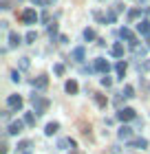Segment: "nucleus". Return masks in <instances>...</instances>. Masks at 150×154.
I'll return each mask as SVG.
<instances>
[{
  "label": "nucleus",
  "mask_w": 150,
  "mask_h": 154,
  "mask_svg": "<svg viewBox=\"0 0 150 154\" xmlns=\"http://www.w3.org/2000/svg\"><path fill=\"white\" fill-rule=\"evenodd\" d=\"M20 40H22V38H20L16 31H11V33H9V46H18V44H20Z\"/></svg>",
  "instance_id": "nucleus-17"
},
{
  "label": "nucleus",
  "mask_w": 150,
  "mask_h": 154,
  "mask_svg": "<svg viewBox=\"0 0 150 154\" xmlns=\"http://www.w3.org/2000/svg\"><path fill=\"white\" fill-rule=\"evenodd\" d=\"M119 35L124 38V40H128V44H130V42H135V38H132V31H130V29H126V26L119 31Z\"/></svg>",
  "instance_id": "nucleus-16"
},
{
  "label": "nucleus",
  "mask_w": 150,
  "mask_h": 154,
  "mask_svg": "<svg viewBox=\"0 0 150 154\" xmlns=\"http://www.w3.org/2000/svg\"><path fill=\"white\" fill-rule=\"evenodd\" d=\"M95 71H99V73H104V75H106V73L110 71V64H108V62H106L104 57H97V60H95Z\"/></svg>",
  "instance_id": "nucleus-6"
},
{
  "label": "nucleus",
  "mask_w": 150,
  "mask_h": 154,
  "mask_svg": "<svg viewBox=\"0 0 150 154\" xmlns=\"http://www.w3.org/2000/svg\"><path fill=\"white\" fill-rule=\"evenodd\" d=\"M137 31L141 33V35H150V22H148V20L139 22V24H137Z\"/></svg>",
  "instance_id": "nucleus-13"
},
{
  "label": "nucleus",
  "mask_w": 150,
  "mask_h": 154,
  "mask_svg": "<svg viewBox=\"0 0 150 154\" xmlns=\"http://www.w3.org/2000/svg\"><path fill=\"white\" fill-rule=\"evenodd\" d=\"M24 154H29V152H24Z\"/></svg>",
  "instance_id": "nucleus-33"
},
{
  "label": "nucleus",
  "mask_w": 150,
  "mask_h": 154,
  "mask_svg": "<svg viewBox=\"0 0 150 154\" xmlns=\"http://www.w3.org/2000/svg\"><path fill=\"white\" fill-rule=\"evenodd\" d=\"M7 150H9V145L2 143V148H0V154H7Z\"/></svg>",
  "instance_id": "nucleus-31"
},
{
  "label": "nucleus",
  "mask_w": 150,
  "mask_h": 154,
  "mask_svg": "<svg viewBox=\"0 0 150 154\" xmlns=\"http://www.w3.org/2000/svg\"><path fill=\"white\" fill-rule=\"evenodd\" d=\"M31 103H33V108H35V115H44L46 108H49V101L42 95H35V93L31 95Z\"/></svg>",
  "instance_id": "nucleus-1"
},
{
  "label": "nucleus",
  "mask_w": 150,
  "mask_h": 154,
  "mask_svg": "<svg viewBox=\"0 0 150 154\" xmlns=\"http://www.w3.org/2000/svg\"><path fill=\"white\" fill-rule=\"evenodd\" d=\"M24 121H13V123H9V130H7V134H11V137H16V134H20V132L24 130Z\"/></svg>",
  "instance_id": "nucleus-3"
},
{
  "label": "nucleus",
  "mask_w": 150,
  "mask_h": 154,
  "mask_svg": "<svg viewBox=\"0 0 150 154\" xmlns=\"http://www.w3.org/2000/svg\"><path fill=\"white\" fill-rule=\"evenodd\" d=\"M139 13H141L139 9H132L130 13H128V18H130V20H135V18H139Z\"/></svg>",
  "instance_id": "nucleus-27"
},
{
  "label": "nucleus",
  "mask_w": 150,
  "mask_h": 154,
  "mask_svg": "<svg viewBox=\"0 0 150 154\" xmlns=\"http://www.w3.org/2000/svg\"><path fill=\"white\" fill-rule=\"evenodd\" d=\"M58 130H60V123H58V121H51V123H46V128H44V134H46V137H53Z\"/></svg>",
  "instance_id": "nucleus-10"
},
{
  "label": "nucleus",
  "mask_w": 150,
  "mask_h": 154,
  "mask_svg": "<svg viewBox=\"0 0 150 154\" xmlns=\"http://www.w3.org/2000/svg\"><path fill=\"white\" fill-rule=\"evenodd\" d=\"M53 73L58 75V77H62V75H64V66H62V64H55V66H53Z\"/></svg>",
  "instance_id": "nucleus-23"
},
{
  "label": "nucleus",
  "mask_w": 150,
  "mask_h": 154,
  "mask_svg": "<svg viewBox=\"0 0 150 154\" xmlns=\"http://www.w3.org/2000/svg\"><path fill=\"white\" fill-rule=\"evenodd\" d=\"M110 84H113V79H110L108 75H104V77H102V86H106V88H108Z\"/></svg>",
  "instance_id": "nucleus-25"
},
{
  "label": "nucleus",
  "mask_w": 150,
  "mask_h": 154,
  "mask_svg": "<svg viewBox=\"0 0 150 154\" xmlns=\"http://www.w3.org/2000/svg\"><path fill=\"white\" fill-rule=\"evenodd\" d=\"M29 64H31L29 57H22V60H20V68H29Z\"/></svg>",
  "instance_id": "nucleus-26"
},
{
  "label": "nucleus",
  "mask_w": 150,
  "mask_h": 154,
  "mask_svg": "<svg viewBox=\"0 0 150 154\" xmlns=\"http://www.w3.org/2000/svg\"><path fill=\"white\" fill-rule=\"evenodd\" d=\"M117 119H119V121H132V119H135V110L132 108H121L117 112Z\"/></svg>",
  "instance_id": "nucleus-4"
},
{
  "label": "nucleus",
  "mask_w": 150,
  "mask_h": 154,
  "mask_svg": "<svg viewBox=\"0 0 150 154\" xmlns=\"http://www.w3.org/2000/svg\"><path fill=\"white\" fill-rule=\"evenodd\" d=\"M115 71H117V79H124V73H126V62H117L115 64Z\"/></svg>",
  "instance_id": "nucleus-14"
},
{
  "label": "nucleus",
  "mask_w": 150,
  "mask_h": 154,
  "mask_svg": "<svg viewBox=\"0 0 150 154\" xmlns=\"http://www.w3.org/2000/svg\"><path fill=\"white\" fill-rule=\"evenodd\" d=\"M33 86H35V88H38V90H44V88L49 86V79H46V77H44V75H40V77H38V79H33Z\"/></svg>",
  "instance_id": "nucleus-11"
},
{
  "label": "nucleus",
  "mask_w": 150,
  "mask_h": 154,
  "mask_svg": "<svg viewBox=\"0 0 150 154\" xmlns=\"http://www.w3.org/2000/svg\"><path fill=\"white\" fill-rule=\"evenodd\" d=\"M24 40H27V44H33V42L38 40V35H35V31H29V33H27V38H24Z\"/></svg>",
  "instance_id": "nucleus-22"
},
{
  "label": "nucleus",
  "mask_w": 150,
  "mask_h": 154,
  "mask_svg": "<svg viewBox=\"0 0 150 154\" xmlns=\"http://www.w3.org/2000/svg\"><path fill=\"white\" fill-rule=\"evenodd\" d=\"M110 53L115 55V57H121V55H124V44H121V42H117V44L110 48Z\"/></svg>",
  "instance_id": "nucleus-15"
},
{
  "label": "nucleus",
  "mask_w": 150,
  "mask_h": 154,
  "mask_svg": "<svg viewBox=\"0 0 150 154\" xmlns=\"http://www.w3.org/2000/svg\"><path fill=\"white\" fill-rule=\"evenodd\" d=\"M128 148H135V150H144V148H148V141L146 139H130V141H128Z\"/></svg>",
  "instance_id": "nucleus-8"
},
{
  "label": "nucleus",
  "mask_w": 150,
  "mask_h": 154,
  "mask_svg": "<svg viewBox=\"0 0 150 154\" xmlns=\"http://www.w3.org/2000/svg\"><path fill=\"white\" fill-rule=\"evenodd\" d=\"M31 2H33V5H40V7H46V5H51L49 0H31Z\"/></svg>",
  "instance_id": "nucleus-30"
},
{
  "label": "nucleus",
  "mask_w": 150,
  "mask_h": 154,
  "mask_svg": "<svg viewBox=\"0 0 150 154\" xmlns=\"http://www.w3.org/2000/svg\"><path fill=\"white\" fill-rule=\"evenodd\" d=\"M77 88H80V86H77V82H75V79H69L66 84H64V90H66L69 95H75V93H77Z\"/></svg>",
  "instance_id": "nucleus-12"
},
{
  "label": "nucleus",
  "mask_w": 150,
  "mask_h": 154,
  "mask_svg": "<svg viewBox=\"0 0 150 154\" xmlns=\"http://www.w3.org/2000/svg\"><path fill=\"white\" fill-rule=\"evenodd\" d=\"M24 123H27V125H35V115H33V112H27V115H24Z\"/></svg>",
  "instance_id": "nucleus-19"
},
{
  "label": "nucleus",
  "mask_w": 150,
  "mask_h": 154,
  "mask_svg": "<svg viewBox=\"0 0 150 154\" xmlns=\"http://www.w3.org/2000/svg\"><path fill=\"white\" fill-rule=\"evenodd\" d=\"M84 55H86L84 46H75L73 51H71V60H75V62H84Z\"/></svg>",
  "instance_id": "nucleus-7"
},
{
  "label": "nucleus",
  "mask_w": 150,
  "mask_h": 154,
  "mask_svg": "<svg viewBox=\"0 0 150 154\" xmlns=\"http://www.w3.org/2000/svg\"><path fill=\"white\" fill-rule=\"evenodd\" d=\"M58 33V24H49V35H55Z\"/></svg>",
  "instance_id": "nucleus-28"
},
{
  "label": "nucleus",
  "mask_w": 150,
  "mask_h": 154,
  "mask_svg": "<svg viewBox=\"0 0 150 154\" xmlns=\"http://www.w3.org/2000/svg\"><path fill=\"white\" fill-rule=\"evenodd\" d=\"M29 145H31L29 141H20V143H18V150H20V152H27V150H29Z\"/></svg>",
  "instance_id": "nucleus-24"
},
{
  "label": "nucleus",
  "mask_w": 150,
  "mask_h": 154,
  "mask_svg": "<svg viewBox=\"0 0 150 154\" xmlns=\"http://www.w3.org/2000/svg\"><path fill=\"white\" fill-rule=\"evenodd\" d=\"M35 20H38V16H35L33 9H24L22 11V22L24 24H35Z\"/></svg>",
  "instance_id": "nucleus-5"
},
{
  "label": "nucleus",
  "mask_w": 150,
  "mask_h": 154,
  "mask_svg": "<svg viewBox=\"0 0 150 154\" xmlns=\"http://www.w3.org/2000/svg\"><path fill=\"white\" fill-rule=\"evenodd\" d=\"M148 66H150V62H148Z\"/></svg>",
  "instance_id": "nucleus-32"
},
{
  "label": "nucleus",
  "mask_w": 150,
  "mask_h": 154,
  "mask_svg": "<svg viewBox=\"0 0 150 154\" xmlns=\"http://www.w3.org/2000/svg\"><path fill=\"white\" fill-rule=\"evenodd\" d=\"M121 95H124V97H135V88L130 86V84H126V86H124V93H121Z\"/></svg>",
  "instance_id": "nucleus-18"
},
{
  "label": "nucleus",
  "mask_w": 150,
  "mask_h": 154,
  "mask_svg": "<svg viewBox=\"0 0 150 154\" xmlns=\"http://www.w3.org/2000/svg\"><path fill=\"white\" fill-rule=\"evenodd\" d=\"M95 103H97L99 108H104L106 106V97L104 95H95Z\"/></svg>",
  "instance_id": "nucleus-21"
},
{
  "label": "nucleus",
  "mask_w": 150,
  "mask_h": 154,
  "mask_svg": "<svg viewBox=\"0 0 150 154\" xmlns=\"http://www.w3.org/2000/svg\"><path fill=\"white\" fill-rule=\"evenodd\" d=\"M117 134H119V139H126V141H130V137H132V128H130V125H121Z\"/></svg>",
  "instance_id": "nucleus-9"
},
{
  "label": "nucleus",
  "mask_w": 150,
  "mask_h": 154,
  "mask_svg": "<svg viewBox=\"0 0 150 154\" xmlns=\"http://www.w3.org/2000/svg\"><path fill=\"white\" fill-rule=\"evenodd\" d=\"M7 106H9L11 110H20L22 108V97L20 95H9L7 97Z\"/></svg>",
  "instance_id": "nucleus-2"
},
{
  "label": "nucleus",
  "mask_w": 150,
  "mask_h": 154,
  "mask_svg": "<svg viewBox=\"0 0 150 154\" xmlns=\"http://www.w3.org/2000/svg\"><path fill=\"white\" fill-rule=\"evenodd\" d=\"M11 82H16V84L20 82V73L18 71H11Z\"/></svg>",
  "instance_id": "nucleus-29"
},
{
  "label": "nucleus",
  "mask_w": 150,
  "mask_h": 154,
  "mask_svg": "<svg viewBox=\"0 0 150 154\" xmlns=\"http://www.w3.org/2000/svg\"><path fill=\"white\" fill-rule=\"evenodd\" d=\"M84 40H86V42L95 40V31H93V29H84Z\"/></svg>",
  "instance_id": "nucleus-20"
}]
</instances>
